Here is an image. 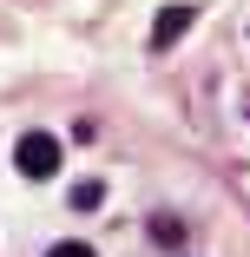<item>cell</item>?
I'll use <instances>...</instances> for the list:
<instances>
[{
  "label": "cell",
  "mask_w": 250,
  "mask_h": 257,
  "mask_svg": "<svg viewBox=\"0 0 250 257\" xmlns=\"http://www.w3.org/2000/svg\"><path fill=\"white\" fill-rule=\"evenodd\" d=\"M14 165H20L27 178H53V172H60V139H53V132H27V139L14 145Z\"/></svg>",
  "instance_id": "6da1fadb"
},
{
  "label": "cell",
  "mask_w": 250,
  "mask_h": 257,
  "mask_svg": "<svg viewBox=\"0 0 250 257\" xmlns=\"http://www.w3.org/2000/svg\"><path fill=\"white\" fill-rule=\"evenodd\" d=\"M184 27H191V7H158V20H152V46L184 40Z\"/></svg>",
  "instance_id": "7a4b0ae2"
},
{
  "label": "cell",
  "mask_w": 250,
  "mask_h": 257,
  "mask_svg": "<svg viewBox=\"0 0 250 257\" xmlns=\"http://www.w3.org/2000/svg\"><path fill=\"white\" fill-rule=\"evenodd\" d=\"M99 198H106V191H99V178H86V185H73V204H79V211H92Z\"/></svg>",
  "instance_id": "3957f363"
},
{
  "label": "cell",
  "mask_w": 250,
  "mask_h": 257,
  "mask_svg": "<svg viewBox=\"0 0 250 257\" xmlns=\"http://www.w3.org/2000/svg\"><path fill=\"white\" fill-rule=\"evenodd\" d=\"M46 257H99V250H92V244H53Z\"/></svg>",
  "instance_id": "277c9868"
}]
</instances>
